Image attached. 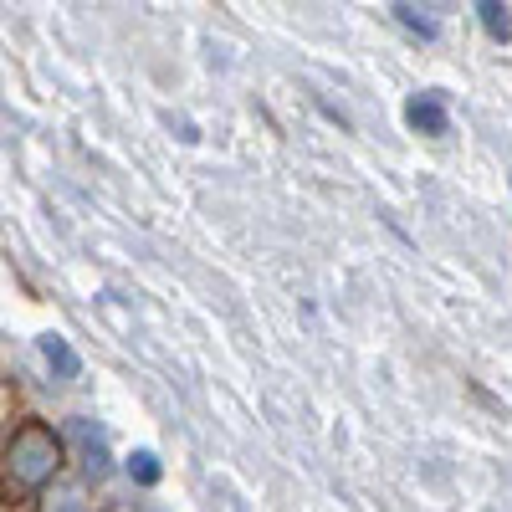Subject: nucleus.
<instances>
[{"label": "nucleus", "mask_w": 512, "mask_h": 512, "mask_svg": "<svg viewBox=\"0 0 512 512\" xmlns=\"http://www.w3.org/2000/svg\"><path fill=\"white\" fill-rule=\"evenodd\" d=\"M123 472L134 477L139 487H159V477H164V466H159V456H154V451H144V446H139L134 456L123 461Z\"/></svg>", "instance_id": "0eeeda50"}, {"label": "nucleus", "mask_w": 512, "mask_h": 512, "mask_svg": "<svg viewBox=\"0 0 512 512\" xmlns=\"http://www.w3.org/2000/svg\"><path fill=\"white\" fill-rule=\"evenodd\" d=\"M67 441L77 446V461H82V477L88 482H108L113 477V446H108V431L93 415H72L67 420Z\"/></svg>", "instance_id": "f03ea898"}, {"label": "nucleus", "mask_w": 512, "mask_h": 512, "mask_svg": "<svg viewBox=\"0 0 512 512\" xmlns=\"http://www.w3.org/2000/svg\"><path fill=\"white\" fill-rule=\"evenodd\" d=\"M472 11H477V21H482L487 41L507 47V41H512V6H507V0H472Z\"/></svg>", "instance_id": "423d86ee"}, {"label": "nucleus", "mask_w": 512, "mask_h": 512, "mask_svg": "<svg viewBox=\"0 0 512 512\" xmlns=\"http://www.w3.org/2000/svg\"><path fill=\"white\" fill-rule=\"evenodd\" d=\"M62 461H67V446H62V436L52 431V425L26 420L21 431L6 441V477H11L21 492L52 487L57 472H62Z\"/></svg>", "instance_id": "f257e3e1"}, {"label": "nucleus", "mask_w": 512, "mask_h": 512, "mask_svg": "<svg viewBox=\"0 0 512 512\" xmlns=\"http://www.w3.org/2000/svg\"><path fill=\"white\" fill-rule=\"evenodd\" d=\"M41 359H47L52 379H62V384H72L82 374V359H77V349L67 344L62 333H41Z\"/></svg>", "instance_id": "20e7f679"}, {"label": "nucleus", "mask_w": 512, "mask_h": 512, "mask_svg": "<svg viewBox=\"0 0 512 512\" xmlns=\"http://www.w3.org/2000/svg\"><path fill=\"white\" fill-rule=\"evenodd\" d=\"M405 123L415 128V134H425V139L451 134V113H446L441 93H415V98L405 103Z\"/></svg>", "instance_id": "7ed1b4c3"}, {"label": "nucleus", "mask_w": 512, "mask_h": 512, "mask_svg": "<svg viewBox=\"0 0 512 512\" xmlns=\"http://www.w3.org/2000/svg\"><path fill=\"white\" fill-rule=\"evenodd\" d=\"M390 16H395L410 36H420V41H441V16H431L425 6H415V0H395Z\"/></svg>", "instance_id": "39448f33"}, {"label": "nucleus", "mask_w": 512, "mask_h": 512, "mask_svg": "<svg viewBox=\"0 0 512 512\" xmlns=\"http://www.w3.org/2000/svg\"><path fill=\"white\" fill-rule=\"evenodd\" d=\"M420 6L431 11V16H451V11H456V0H420Z\"/></svg>", "instance_id": "6e6552de"}]
</instances>
